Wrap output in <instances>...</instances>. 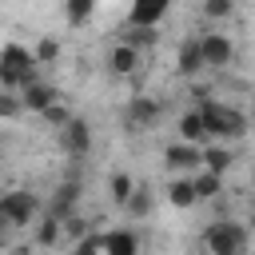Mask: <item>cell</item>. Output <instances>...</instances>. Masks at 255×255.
I'll return each instance as SVG.
<instances>
[{
  "label": "cell",
  "mask_w": 255,
  "mask_h": 255,
  "mask_svg": "<svg viewBox=\"0 0 255 255\" xmlns=\"http://www.w3.org/2000/svg\"><path fill=\"white\" fill-rule=\"evenodd\" d=\"M199 116H203L207 139H215V143H235L247 135V116L223 100H199Z\"/></svg>",
  "instance_id": "6da1fadb"
},
{
  "label": "cell",
  "mask_w": 255,
  "mask_h": 255,
  "mask_svg": "<svg viewBox=\"0 0 255 255\" xmlns=\"http://www.w3.org/2000/svg\"><path fill=\"white\" fill-rule=\"evenodd\" d=\"M36 80H40V64H36L32 48L8 40V44L0 48V88H4V92H20V88H28V84H36Z\"/></svg>",
  "instance_id": "7a4b0ae2"
},
{
  "label": "cell",
  "mask_w": 255,
  "mask_h": 255,
  "mask_svg": "<svg viewBox=\"0 0 255 255\" xmlns=\"http://www.w3.org/2000/svg\"><path fill=\"white\" fill-rule=\"evenodd\" d=\"M247 239H251V231H247V223H235V219H215V223H207V231H203V247H207V255H247Z\"/></svg>",
  "instance_id": "3957f363"
},
{
  "label": "cell",
  "mask_w": 255,
  "mask_h": 255,
  "mask_svg": "<svg viewBox=\"0 0 255 255\" xmlns=\"http://www.w3.org/2000/svg\"><path fill=\"white\" fill-rule=\"evenodd\" d=\"M0 207H4V215H8V223H12L16 231H20V227H32L36 215H40V199H36L28 187H16V191L0 195Z\"/></svg>",
  "instance_id": "277c9868"
},
{
  "label": "cell",
  "mask_w": 255,
  "mask_h": 255,
  "mask_svg": "<svg viewBox=\"0 0 255 255\" xmlns=\"http://www.w3.org/2000/svg\"><path fill=\"white\" fill-rule=\"evenodd\" d=\"M163 167L171 175H191L203 167V147L199 143H187V139H175L163 147Z\"/></svg>",
  "instance_id": "5b68a950"
},
{
  "label": "cell",
  "mask_w": 255,
  "mask_h": 255,
  "mask_svg": "<svg viewBox=\"0 0 255 255\" xmlns=\"http://www.w3.org/2000/svg\"><path fill=\"white\" fill-rule=\"evenodd\" d=\"M199 52H203V68H215V72L235 60V44H231V36H227L223 28L203 32V36H199Z\"/></svg>",
  "instance_id": "8992f818"
},
{
  "label": "cell",
  "mask_w": 255,
  "mask_h": 255,
  "mask_svg": "<svg viewBox=\"0 0 255 255\" xmlns=\"http://www.w3.org/2000/svg\"><path fill=\"white\" fill-rule=\"evenodd\" d=\"M159 116H163V104L155 96H131L124 104V128L128 131H147Z\"/></svg>",
  "instance_id": "52a82bcc"
},
{
  "label": "cell",
  "mask_w": 255,
  "mask_h": 255,
  "mask_svg": "<svg viewBox=\"0 0 255 255\" xmlns=\"http://www.w3.org/2000/svg\"><path fill=\"white\" fill-rule=\"evenodd\" d=\"M60 147H64V155H72V159L88 155V147H92V128H88L84 116H72V120L60 128Z\"/></svg>",
  "instance_id": "ba28073f"
},
{
  "label": "cell",
  "mask_w": 255,
  "mask_h": 255,
  "mask_svg": "<svg viewBox=\"0 0 255 255\" xmlns=\"http://www.w3.org/2000/svg\"><path fill=\"white\" fill-rule=\"evenodd\" d=\"M80 179H64L56 191H52V199H48V207H44V215H52V219H68V215H76V207H80Z\"/></svg>",
  "instance_id": "9c48e42d"
},
{
  "label": "cell",
  "mask_w": 255,
  "mask_h": 255,
  "mask_svg": "<svg viewBox=\"0 0 255 255\" xmlns=\"http://www.w3.org/2000/svg\"><path fill=\"white\" fill-rule=\"evenodd\" d=\"M203 68V52H199V36H183L179 48H175V76L179 80H195Z\"/></svg>",
  "instance_id": "30bf717a"
},
{
  "label": "cell",
  "mask_w": 255,
  "mask_h": 255,
  "mask_svg": "<svg viewBox=\"0 0 255 255\" xmlns=\"http://www.w3.org/2000/svg\"><path fill=\"white\" fill-rule=\"evenodd\" d=\"M171 0H131V12H128V24L135 28H159V20L167 16Z\"/></svg>",
  "instance_id": "8fae6325"
},
{
  "label": "cell",
  "mask_w": 255,
  "mask_h": 255,
  "mask_svg": "<svg viewBox=\"0 0 255 255\" xmlns=\"http://www.w3.org/2000/svg\"><path fill=\"white\" fill-rule=\"evenodd\" d=\"M60 100V88L56 84H48V80H36V84H28V88H20V104H24V112H44L48 104H56Z\"/></svg>",
  "instance_id": "7c38bea8"
},
{
  "label": "cell",
  "mask_w": 255,
  "mask_h": 255,
  "mask_svg": "<svg viewBox=\"0 0 255 255\" xmlns=\"http://www.w3.org/2000/svg\"><path fill=\"white\" fill-rule=\"evenodd\" d=\"M104 255H139V235L131 227L104 231Z\"/></svg>",
  "instance_id": "4fadbf2b"
},
{
  "label": "cell",
  "mask_w": 255,
  "mask_h": 255,
  "mask_svg": "<svg viewBox=\"0 0 255 255\" xmlns=\"http://www.w3.org/2000/svg\"><path fill=\"white\" fill-rule=\"evenodd\" d=\"M139 48H131L128 40H120L112 52H108V68H112V76H131L135 68H139Z\"/></svg>",
  "instance_id": "5bb4252c"
},
{
  "label": "cell",
  "mask_w": 255,
  "mask_h": 255,
  "mask_svg": "<svg viewBox=\"0 0 255 255\" xmlns=\"http://www.w3.org/2000/svg\"><path fill=\"white\" fill-rule=\"evenodd\" d=\"M131 223H139V219H147L151 211H155V195H151V187H143V183H135L131 187V195H128V203L120 207Z\"/></svg>",
  "instance_id": "9a60e30c"
},
{
  "label": "cell",
  "mask_w": 255,
  "mask_h": 255,
  "mask_svg": "<svg viewBox=\"0 0 255 255\" xmlns=\"http://www.w3.org/2000/svg\"><path fill=\"white\" fill-rule=\"evenodd\" d=\"M175 135L179 139H187V143H207V128H203V116H199V108H187L179 120H175Z\"/></svg>",
  "instance_id": "2e32d148"
},
{
  "label": "cell",
  "mask_w": 255,
  "mask_h": 255,
  "mask_svg": "<svg viewBox=\"0 0 255 255\" xmlns=\"http://www.w3.org/2000/svg\"><path fill=\"white\" fill-rule=\"evenodd\" d=\"M163 195H167V203H171V207H179V211H187V207H195V203H199L191 175H175V179L163 187Z\"/></svg>",
  "instance_id": "e0dca14e"
},
{
  "label": "cell",
  "mask_w": 255,
  "mask_h": 255,
  "mask_svg": "<svg viewBox=\"0 0 255 255\" xmlns=\"http://www.w3.org/2000/svg\"><path fill=\"white\" fill-rule=\"evenodd\" d=\"M191 183H195V195H199V203H215V199L223 195V175H215V171H207V167L191 171Z\"/></svg>",
  "instance_id": "ac0fdd59"
},
{
  "label": "cell",
  "mask_w": 255,
  "mask_h": 255,
  "mask_svg": "<svg viewBox=\"0 0 255 255\" xmlns=\"http://www.w3.org/2000/svg\"><path fill=\"white\" fill-rule=\"evenodd\" d=\"M231 163H235V151H231L227 143H203V167H207V171L227 175Z\"/></svg>",
  "instance_id": "d6986e66"
},
{
  "label": "cell",
  "mask_w": 255,
  "mask_h": 255,
  "mask_svg": "<svg viewBox=\"0 0 255 255\" xmlns=\"http://www.w3.org/2000/svg\"><path fill=\"white\" fill-rule=\"evenodd\" d=\"M32 239H36V247H60V243H64V227H60V219H52V215H36V231H32Z\"/></svg>",
  "instance_id": "ffe728a7"
},
{
  "label": "cell",
  "mask_w": 255,
  "mask_h": 255,
  "mask_svg": "<svg viewBox=\"0 0 255 255\" xmlns=\"http://www.w3.org/2000/svg\"><path fill=\"white\" fill-rule=\"evenodd\" d=\"M96 16V0H64V24L68 28H84Z\"/></svg>",
  "instance_id": "44dd1931"
},
{
  "label": "cell",
  "mask_w": 255,
  "mask_h": 255,
  "mask_svg": "<svg viewBox=\"0 0 255 255\" xmlns=\"http://www.w3.org/2000/svg\"><path fill=\"white\" fill-rule=\"evenodd\" d=\"M131 187H135V179H131L128 171H112V179H108V191H112V203H116V207H124V203H128Z\"/></svg>",
  "instance_id": "7402d4cb"
},
{
  "label": "cell",
  "mask_w": 255,
  "mask_h": 255,
  "mask_svg": "<svg viewBox=\"0 0 255 255\" xmlns=\"http://www.w3.org/2000/svg\"><path fill=\"white\" fill-rule=\"evenodd\" d=\"M199 8H203V16H207L211 24H223V20L235 16V0H203Z\"/></svg>",
  "instance_id": "603a6c76"
},
{
  "label": "cell",
  "mask_w": 255,
  "mask_h": 255,
  "mask_svg": "<svg viewBox=\"0 0 255 255\" xmlns=\"http://www.w3.org/2000/svg\"><path fill=\"white\" fill-rule=\"evenodd\" d=\"M124 40L143 52V48H151V44L159 40V32H155V28H135V24H128V28H124Z\"/></svg>",
  "instance_id": "cb8c5ba5"
},
{
  "label": "cell",
  "mask_w": 255,
  "mask_h": 255,
  "mask_svg": "<svg viewBox=\"0 0 255 255\" xmlns=\"http://www.w3.org/2000/svg\"><path fill=\"white\" fill-rule=\"evenodd\" d=\"M32 56H36V64H56L60 60V40L56 36H40L36 48H32Z\"/></svg>",
  "instance_id": "d4e9b609"
},
{
  "label": "cell",
  "mask_w": 255,
  "mask_h": 255,
  "mask_svg": "<svg viewBox=\"0 0 255 255\" xmlns=\"http://www.w3.org/2000/svg\"><path fill=\"white\" fill-rule=\"evenodd\" d=\"M72 116H76V112H72V108L64 104V96H60L56 104H48V108L40 112V120H44V124H52V128H64V124H68Z\"/></svg>",
  "instance_id": "484cf974"
},
{
  "label": "cell",
  "mask_w": 255,
  "mask_h": 255,
  "mask_svg": "<svg viewBox=\"0 0 255 255\" xmlns=\"http://www.w3.org/2000/svg\"><path fill=\"white\" fill-rule=\"evenodd\" d=\"M72 255H104V231H88L72 243Z\"/></svg>",
  "instance_id": "4316f807"
},
{
  "label": "cell",
  "mask_w": 255,
  "mask_h": 255,
  "mask_svg": "<svg viewBox=\"0 0 255 255\" xmlns=\"http://www.w3.org/2000/svg\"><path fill=\"white\" fill-rule=\"evenodd\" d=\"M20 116H24L20 92H4V88H0V120H20Z\"/></svg>",
  "instance_id": "83f0119b"
},
{
  "label": "cell",
  "mask_w": 255,
  "mask_h": 255,
  "mask_svg": "<svg viewBox=\"0 0 255 255\" xmlns=\"http://www.w3.org/2000/svg\"><path fill=\"white\" fill-rule=\"evenodd\" d=\"M60 227H64V239H68V243H76L80 235H88V231H92V227H88V219H84L80 211H76V215H68Z\"/></svg>",
  "instance_id": "f1b7e54d"
},
{
  "label": "cell",
  "mask_w": 255,
  "mask_h": 255,
  "mask_svg": "<svg viewBox=\"0 0 255 255\" xmlns=\"http://www.w3.org/2000/svg\"><path fill=\"white\" fill-rule=\"evenodd\" d=\"M12 231H16V227L8 223V215H4V207H0V247H8V243H12Z\"/></svg>",
  "instance_id": "f546056e"
},
{
  "label": "cell",
  "mask_w": 255,
  "mask_h": 255,
  "mask_svg": "<svg viewBox=\"0 0 255 255\" xmlns=\"http://www.w3.org/2000/svg\"><path fill=\"white\" fill-rule=\"evenodd\" d=\"M247 231H255V211H251V219H247Z\"/></svg>",
  "instance_id": "4dcf8cb0"
},
{
  "label": "cell",
  "mask_w": 255,
  "mask_h": 255,
  "mask_svg": "<svg viewBox=\"0 0 255 255\" xmlns=\"http://www.w3.org/2000/svg\"><path fill=\"white\" fill-rule=\"evenodd\" d=\"M0 167H4V147H0Z\"/></svg>",
  "instance_id": "1f68e13d"
},
{
  "label": "cell",
  "mask_w": 255,
  "mask_h": 255,
  "mask_svg": "<svg viewBox=\"0 0 255 255\" xmlns=\"http://www.w3.org/2000/svg\"><path fill=\"white\" fill-rule=\"evenodd\" d=\"M251 187H255V171H251Z\"/></svg>",
  "instance_id": "d6a6232c"
},
{
  "label": "cell",
  "mask_w": 255,
  "mask_h": 255,
  "mask_svg": "<svg viewBox=\"0 0 255 255\" xmlns=\"http://www.w3.org/2000/svg\"><path fill=\"white\" fill-rule=\"evenodd\" d=\"M235 255H239V251H235Z\"/></svg>",
  "instance_id": "836d02e7"
}]
</instances>
